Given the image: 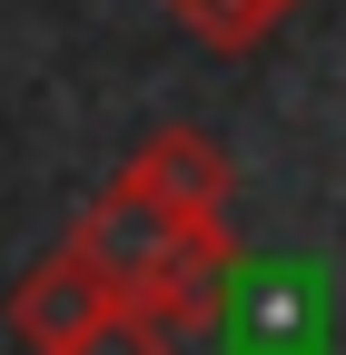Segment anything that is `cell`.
<instances>
[{
	"label": "cell",
	"instance_id": "1",
	"mask_svg": "<svg viewBox=\"0 0 346 355\" xmlns=\"http://www.w3.org/2000/svg\"><path fill=\"white\" fill-rule=\"evenodd\" d=\"M208 237H228V227H188V217H168L158 198H139L129 178H119L99 207H79V227H69V247L90 257V266H99V277H109L129 306H139V296H149V286H158L188 247H208Z\"/></svg>",
	"mask_w": 346,
	"mask_h": 355
},
{
	"label": "cell",
	"instance_id": "2",
	"mask_svg": "<svg viewBox=\"0 0 346 355\" xmlns=\"http://www.w3.org/2000/svg\"><path fill=\"white\" fill-rule=\"evenodd\" d=\"M109 306H119V286H109L99 266H90V257L60 237V247H50V257H40L30 277L10 286V336H20L30 355H69L79 336L109 316Z\"/></svg>",
	"mask_w": 346,
	"mask_h": 355
},
{
	"label": "cell",
	"instance_id": "3",
	"mask_svg": "<svg viewBox=\"0 0 346 355\" xmlns=\"http://www.w3.org/2000/svg\"><path fill=\"white\" fill-rule=\"evenodd\" d=\"M119 178L139 198H158L168 217H188V227H228V198H238V168H228V148L208 128H158Z\"/></svg>",
	"mask_w": 346,
	"mask_h": 355
},
{
	"label": "cell",
	"instance_id": "4",
	"mask_svg": "<svg viewBox=\"0 0 346 355\" xmlns=\"http://www.w3.org/2000/svg\"><path fill=\"white\" fill-rule=\"evenodd\" d=\"M287 10L297 0H168V20H179L188 40H208V50H228V60H247Z\"/></svg>",
	"mask_w": 346,
	"mask_h": 355
},
{
	"label": "cell",
	"instance_id": "5",
	"mask_svg": "<svg viewBox=\"0 0 346 355\" xmlns=\"http://www.w3.org/2000/svg\"><path fill=\"white\" fill-rule=\"evenodd\" d=\"M69 355H168V326L149 316V306H129V296H119V306H109V316H99L90 336H79V345H69Z\"/></svg>",
	"mask_w": 346,
	"mask_h": 355
}]
</instances>
